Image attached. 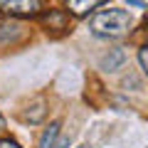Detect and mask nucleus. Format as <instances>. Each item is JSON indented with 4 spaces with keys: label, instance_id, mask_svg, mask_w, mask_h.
<instances>
[{
    "label": "nucleus",
    "instance_id": "1",
    "mask_svg": "<svg viewBox=\"0 0 148 148\" xmlns=\"http://www.w3.org/2000/svg\"><path fill=\"white\" fill-rule=\"evenodd\" d=\"M89 30L96 37H121L131 30V15L119 8L101 10L89 20Z\"/></svg>",
    "mask_w": 148,
    "mask_h": 148
},
{
    "label": "nucleus",
    "instance_id": "2",
    "mask_svg": "<svg viewBox=\"0 0 148 148\" xmlns=\"http://www.w3.org/2000/svg\"><path fill=\"white\" fill-rule=\"evenodd\" d=\"M0 10L15 17H37L45 10L42 0H0Z\"/></svg>",
    "mask_w": 148,
    "mask_h": 148
},
{
    "label": "nucleus",
    "instance_id": "3",
    "mask_svg": "<svg viewBox=\"0 0 148 148\" xmlns=\"http://www.w3.org/2000/svg\"><path fill=\"white\" fill-rule=\"evenodd\" d=\"M40 148H69V138L62 136L59 123H49V128H45L42 138H40Z\"/></svg>",
    "mask_w": 148,
    "mask_h": 148
},
{
    "label": "nucleus",
    "instance_id": "4",
    "mask_svg": "<svg viewBox=\"0 0 148 148\" xmlns=\"http://www.w3.org/2000/svg\"><path fill=\"white\" fill-rule=\"evenodd\" d=\"M42 22L47 30H57V32H64L69 27V15L64 10H49L42 15Z\"/></svg>",
    "mask_w": 148,
    "mask_h": 148
},
{
    "label": "nucleus",
    "instance_id": "5",
    "mask_svg": "<svg viewBox=\"0 0 148 148\" xmlns=\"http://www.w3.org/2000/svg\"><path fill=\"white\" fill-rule=\"evenodd\" d=\"M101 3H106V0H64L67 10L72 12V15H77V17L89 15V12L94 10L96 5H101Z\"/></svg>",
    "mask_w": 148,
    "mask_h": 148
},
{
    "label": "nucleus",
    "instance_id": "6",
    "mask_svg": "<svg viewBox=\"0 0 148 148\" xmlns=\"http://www.w3.org/2000/svg\"><path fill=\"white\" fill-rule=\"evenodd\" d=\"M138 59H141V67L146 69V74H148V47H143L141 52H138Z\"/></svg>",
    "mask_w": 148,
    "mask_h": 148
},
{
    "label": "nucleus",
    "instance_id": "7",
    "mask_svg": "<svg viewBox=\"0 0 148 148\" xmlns=\"http://www.w3.org/2000/svg\"><path fill=\"white\" fill-rule=\"evenodd\" d=\"M0 148H20L15 141H10V138H5V141H0Z\"/></svg>",
    "mask_w": 148,
    "mask_h": 148
},
{
    "label": "nucleus",
    "instance_id": "8",
    "mask_svg": "<svg viewBox=\"0 0 148 148\" xmlns=\"http://www.w3.org/2000/svg\"><path fill=\"white\" fill-rule=\"evenodd\" d=\"M3 128H5V119L0 116V131H3Z\"/></svg>",
    "mask_w": 148,
    "mask_h": 148
},
{
    "label": "nucleus",
    "instance_id": "9",
    "mask_svg": "<svg viewBox=\"0 0 148 148\" xmlns=\"http://www.w3.org/2000/svg\"><path fill=\"white\" fill-rule=\"evenodd\" d=\"M82 148H89V146H82Z\"/></svg>",
    "mask_w": 148,
    "mask_h": 148
}]
</instances>
